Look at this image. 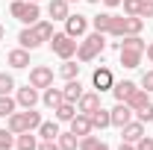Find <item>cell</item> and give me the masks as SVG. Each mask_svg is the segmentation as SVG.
<instances>
[{
  "instance_id": "cell-30",
  "label": "cell",
  "mask_w": 153,
  "mask_h": 150,
  "mask_svg": "<svg viewBox=\"0 0 153 150\" xmlns=\"http://www.w3.org/2000/svg\"><path fill=\"white\" fill-rule=\"evenodd\" d=\"M33 30L38 33L41 41H50V38H53V21H36V24H33Z\"/></svg>"
},
{
  "instance_id": "cell-47",
  "label": "cell",
  "mask_w": 153,
  "mask_h": 150,
  "mask_svg": "<svg viewBox=\"0 0 153 150\" xmlns=\"http://www.w3.org/2000/svg\"><path fill=\"white\" fill-rule=\"evenodd\" d=\"M88 3H103V0H88Z\"/></svg>"
},
{
  "instance_id": "cell-38",
  "label": "cell",
  "mask_w": 153,
  "mask_h": 150,
  "mask_svg": "<svg viewBox=\"0 0 153 150\" xmlns=\"http://www.w3.org/2000/svg\"><path fill=\"white\" fill-rule=\"evenodd\" d=\"M135 150H153V135H144L135 141Z\"/></svg>"
},
{
  "instance_id": "cell-19",
  "label": "cell",
  "mask_w": 153,
  "mask_h": 150,
  "mask_svg": "<svg viewBox=\"0 0 153 150\" xmlns=\"http://www.w3.org/2000/svg\"><path fill=\"white\" fill-rule=\"evenodd\" d=\"M59 121H41V127H38V138L41 141H56L59 138Z\"/></svg>"
},
{
  "instance_id": "cell-21",
  "label": "cell",
  "mask_w": 153,
  "mask_h": 150,
  "mask_svg": "<svg viewBox=\"0 0 153 150\" xmlns=\"http://www.w3.org/2000/svg\"><path fill=\"white\" fill-rule=\"evenodd\" d=\"M88 118H91V127H94V130H106V127H112V115H109V109H103V106L94 109Z\"/></svg>"
},
{
  "instance_id": "cell-33",
  "label": "cell",
  "mask_w": 153,
  "mask_h": 150,
  "mask_svg": "<svg viewBox=\"0 0 153 150\" xmlns=\"http://www.w3.org/2000/svg\"><path fill=\"white\" fill-rule=\"evenodd\" d=\"M12 147H15V132L9 127H3L0 130V150H12Z\"/></svg>"
},
{
  "instance_id": "cell-40",
  "label": "cell",
  "mask_w": 153,
  "mask_h": 150,
  "mask_svg": "<svg viewBox=\"0 0 153 150\" xmlns=\"http://www.w3.org/2000/svg\"><path fill=\"white\" fill-rule=\"evenodd\" d=\"M138 18H153V0H144V3H141V12H138Z\"/></svg>"
},
{
  "instance_id": "cell-35",
  "label": "cell",
  "mask_w": 153,
  "mask_h": 150,
  "mask_svg": "<svg viewBox=\"0 0 153 150\" xmlns=\"http://www.w3.org/2000/svg\"><path fill=\"white\" fill-rule=\"evenodd\" d=\"M24 115H27V130H38L41 127V115L36 109H24Z\"/></svg>"
},
{
  "instance_id": "cell-9",
  "label": "cell",
  "mask_w": 153,
  "mask_h": 150,
  "mask_svg": "<svg viewBox=\"0 0 153 150\" xmlns=\"http://www.w3.org/2000/svg\"><path fill=\"white\" fill-rule=\"evenodd\" d=\"M109 115H112V127H118V130H121V127H127V124L133 121L135 112L127 106V103H115V109H109Z\"/></svg>"
},
{
  "instance_id": "cell-3",
  "label": "cell",
  "mask_w": 153,
  "mask_h": 150,
  "mask_svg": "<svg viewBox=\"0 0 153 150\" xmlns=\"http://www.w3.org/2000/svg\"><path fill=\"white\" fill-rule=\"evenodd\" d=\"M47 44H50V50L65 62V59H74V56H76V44H79V41L71 38L68 33H53V38H50Z\"/></svg>"
},
{
  "instance_id": "cell-15",
  "label": "cell",
  "mask_w": 153,
  "mask_h": 150,
  "mask_svg": "<svg viewBox=\"0 0 153 150\" xmlns=\"http://www.w3.org/2000/svg\"><path fill=\"white\" fill-rule=\"evenodd\" d=\"M71 132L74 135H88V132H94V127H91V118L82 112L74 115V121H71Z\"/></svg>"
},
{
  "instance_id": "cell-27",
  "label": "cell",
  "mask_w": 153,
  "mask_h": 150,
  "mask_svg": "<svg viewBox=\"0 0 153 150\" xmlns=\"http://www.w3.org/2000/svg\"><path fill=\"white\" fill-rule=\"evenodd\" d=\"M56 144H59L62 150H76V147H79V135H74L71 130H68V132H59Z\"/></svg>"
},
{
  "instance_id": "cell-14",
  "label": "cell",
  "mask_w": 153,
  "mask_h": 150,
  "mask_svg": "<svg viewBox=\"0 0 153 150\" xmlns=\"http://www.w3.org/2000/svg\"><path fill=\"white\" fill-rule=\"evenodd\" d=\"M135 88H138V85H135L133 79H115L112 94H115V100H118V103H124V100H127V97H130Z\"/></svg>"
},
{
  "instance_id": "cell-6",
  "label": "cell",
  "mask_w": 153,
  "mask_h": 150,
  "mask_svg": "<svg viewBox=\"0 0 153 150\" xmlns=\"http://www.w3.org/2000/svg\"><path fill=\"white\" fill-rule=\"evenodd\" d=\"M65 33L71 38H82L88 33V18L79 15V12H76V15H68V18H65Z\"/></svg>"
},
{
  "instance_id": "cell-31",
  "label": "cell",
  "mask_w": 153,
  "mask_h": 150,
  "mask_svg": "<svg viewBox=\"0 0 153 150\" xmlns=\"http://www.w3.org/2000/svg\"><path fill=\"white\" fill-rule=\"evenodd\" d=\"M141 30H144V18L127 15V33H124V36H141Z\"/></svg>"
},
{
  "instance_id": "cell-48",
  "label": "cell",
  "mask_w": 153,
  "mask_h": 150,
  "mask_svg": "<svg viewBox=\"0 0 153 150\" xmlns=\"http://www.w3.org/2000/svg\"><path fill=\"white\" fill-rule=\"evenodd\" d=\"M33 3H41V0H33Z\"/></svg>"
},
{
  "instance_id": "cell-22",
  "label": "cell",
  "mask_w": 153,
  "mask_h": 150,
  "mask_svg": "<svg viewBox=\"0 0 153 150\" xmlns=\"http://www.w3.org/2000/svg\"><path fill=\"white\" fill-rule=\"evenodd\" d=\"M6 127H9V130L15 132V135H21V132H27V115L15 109V112H12L9 118H6Z\"/></svg>"
},
{
  "instance_id": "cell-36",
  "label": "cell",
  "mask_w": 153,
  "mask_h": 150,
  "mask_svg": "<svg viewBox=\"0 0 153 150\" xmlns=\"http://www.w3.org/2000/svg\"><path fill=\"white\" fill-rule=\"evenodd\" d=\"M141 3H144V0H121L124 15H138V12H141Z\"/></svg>"
},
{
  "instance_id": "cell-5",
  "label": "cell",
  "mask_w": 153,
  "mask_h": 150,
  "mask_svg": "<svg viewBox=\"0 0 153 150\" xmlns=\"http://www.w3.org/2000/svg\"><path fill=\"white\" fill-rule=\"evenodd\" d=\"M91 85H94V91H112L115 85V76H112V68H106V65H100L94 68V74H91Z\"/></svg>"
},
{
  "instance_id": "cell-18",
  "label": "cell",
  "mask_w": 153,
  "mask_h": 150,
  "mask_svg": "<svg viewBox=\"0 0 153 150\" xmlns=\"http://www.w3.org/2000/svg\"><path fill=\"white\" fill-rule=\"evenodd\" d=\"M82 91H85V88H82V82H79V76H76V79H68V82H65L62 97H65L68 103H76V100L82 97Z\"/></svg>"
},
{
  "instance_id": "cell-7",
  "label": "cell",
  "mask_w": 153,
  "mask_h": 150,
  "mask_svg": "<svg viewBox=\"0 0 153 150\" xmlns=\"http://www.w3.org/2000/svg\"><path fill=\"white\" fill-rule=\"evenodd\" d=\"M15 100H18L21 109H36V103L41 100V94H38V88H33V85L27 82L24 88H18V91H15Z\"/></svg>"
},
{
  "instance_id": "cell-1",
  "label": "cell",
  "mask_w": 153,
  "mask_h": 150,
  "mask_svg": "<svg viewBox=\"0 0 153 150\" xmlns=\"http://www.w3.org/2000/svg\"><path fill=\"white\" fill-rule=\"evenodd\" d=\"M106 50V33H85L82 41L76 44V62H94Z\"/></svg>"
},
{
  "instance_id": "cell-20",
  "label": "cell",
  "mask_w": 153,
  "mask_h": 150,
  "mask_svg": "<svg viewBox=\"0 0 153 150\" xmlns=\"http://www.w3.org/2000/svg\"><path fill=\"white\" fill-rule=\"evenodd\" d=\"M53 112H56V121H59V124H71V121H74V115H76V103H68V100H62V103H59Z\"/></svg>"
},
{
  "instance_id": "cell-49",
  "label": "cell",
  "mask_w": 153,
  "mask_h": 150,
  "mask_svg": "<svg viewBox=\"0 0 153 150\" xmlns=\"http://www.w3.org/2000/svg\"><path fill=\"white\" fill-rule=\"evenodd\" d=\"M68 3H74V0H68Z\"/></svg>"
},
{
  "instance_id": "cell-32",
  "label": "cell",
  "mask_w": 153,
  "mask_h": 150,
  "mask_svg": "<svg viewBox=\"0 0 153 150\" xmlns=\"http://www.w3.org/2000/svg\"><path fill=\"white\" fill-rule=\"evenodd\" d=\"M97 147H100V138H97L94 132L79 135V147H76V150H97Z\"/></svg>"
},
{
  "instance_id": "cell-13",
  "label": "cell",
  "mask_w": 153,
  "mask_h": 150,
  "mask_svg": "<svg viewBox=\"0 0 153 150\" xmlns=\"http://www.w3.org/2000/svg\"><path fill=\"white\" fill-rule=\"evenodd\" d=\"M118 59H121V65H124V68H130V71H133V68L141 65L144 53H141V50H130V47H121V50H118Z\"/></svg>"
},
{
  "instance_id": "cell-39",
  "label": "cell",
  "mask_w": 153,
  "mask_h": 150,
  "mask_svg": "<svg viewBox=\"0 0 153 150\" xmlns=\"http://www.w3.org/2000/svg\"><path fill=\"white\" fill-rule=\"evenodd\" d=\"M141 88H144V91H153V68L144 71V76H141Z\"/></svg>"
},
{
  "instance_id": "cell-17",
  "label": "cell",
  "mask_w": 153,
  "mask_h": 150,
  "mask_svg": "<svg viewBox=\"0 0 153 150\" xmlns=\"http://www.w3.org/2000/svg\"><path fill=\"white\" fill-rule=\"evenodd\" d=\"M6 62H9L12 68H30V50L15 47V50H9V53H6Z\"/></svg>"
},
{
  "instance_id": "cell-42",
  "label": "cell",
  "mask_w": 153,
  "mask_h": 150,
  "mask_svg": "<svg viewBox=\"0 0 153 150\" xmlns=\"http://www.w3.org/2000/svg\"><path fill=\"white\" fill-rule=\"evenodd\" d=\"M144 56H147V62L153 65V44H147V47H144Z\"/></svg>"
},
{
  "instance_id": "cell-45",
  "label": "cell",
  "mask_w": 153,
  "mask_h": 150,
  "mask_svg": "<svg viewBox=\"0 0 153 150\" xmlns=\"http://www.w3.org/2000/svg\"><path fill=\"white\" fill-rule=\"evenodd\" d=\"M3 36H6V27H3V24H0V41H3Z\"/></svg>"
},
{
  "instance_id": "cell-10",
  "label": "cell",
  "mask_w": 153,
  "mask_h": 150,
  "mask_svg": "<svg viewBox=\"0 0 153 150\" xmlns=\"http://www.w3.org/2000/svg\"><path fill=\"white\" fill-rule=\"evenodd\" d=\"M147 135V130H144V124L141 121H130L127 127H121V138L124 141H130V144H135L138 138H144Z\"/></svg>"
},
{
  "instance_id": "cell-16",
  "label": "cell",
  "mask_w": 153,
  "mask_h": 150,
  "mask_svg": "<svg viewBox=\"0 0 153 150\" xmlns=\"http://www.w3.org/2000/svg\"><path fill=\"white\" fill-rule=\"evenodd\" d=\"M124 103H127V106H130L133 112H138V109H144V106L150 103V91H144V88H135V91L130 94V97H127Z\"/></svg>"
},
{
  "instance_id": "cell-12",
  "label": "cell",
  "mask_w": 153,
  "mask_h": 150,
  "mask_svg": "<svg viewBox=\"0 0 153 150\" xmlns=\"http://www.w3.org/2000/svg\"><path fill=\"white\" fill-rule=\"evenodd\" d=\"M18 44L24 47V50H36V47H41L44 41L38 38V33L33 30V27H24V30L18 33Z\"/></svg>"
},
{
  "instance_id": "cell-26",
  "label": "cell",
  "mask_w": 153,
  "mask_h": 150,
  "mask_svg": "<svg viewBox=\"0 0 153 150\" xmlns=\"http://www.w3.org/2000/svg\"><path fill=\"white\" fill-rule=\"evenodd\" d=\"M124 33H127V15H112V27H109V33H106V36L124 38Z\"/></svg>"
},
{
  "instance_id": "cell-46",
  "label": "cell",
  "mask_w": 153,
  "mask_h": 150,
  "mask_svg": "<svg viewBox=\"0 0 153 150\" xmlns=\"http://www.w3.org/2000/svg\"><path fill=\"white\" fill-rule=\"evenodd\" d=\"M97 150H109V144H106V141H100V147H97Z\"/></svg>"
},
{
  "instance_id": "cell-11",
  "label": "cell",
  "mask_w": 153,
  "mask_h": 150,
  "mask_svg": "<svg viewBox=\"0 0 153 150\" xmlns=\"http://www.w3.org/2000/svg\"><path fill=\"white\" fill-rule=\"evenodd\" d=\"M47 15L53 21H62L65 24V18L71 15V3L68 0H47Z\"/></svg>"
},
{
  "instance_id": "cell-43",
  "label": "cell",
  "mask_w": 153,
  "mask_h": 150,
  "mask_svg": "<svg viewBox=\"0 0 153 150\" xmlns=\"http://www.w3.org/2000/svg\"><path fill=\"white\" fill-rule=\"evenodd\" d=\"M118 150H135V144H130V141H121V147Z\"/></svg>"
},
{
  "instance_id": "cell-24",
  "label": "cell",
  "mask_w": 153,
  "mask_h": 150,
  "mask_svg": "<svg viewBox=\"0 0 153 150\" xmlns=\"http://www.w3.org/2000/svg\"><path fill=\"white\" fill-rule=\"evenodd\" d=\"M62 100H65V97H62V88H53V85H47L44 94H41V103H44L47 109H56Z\"/></svg>"
},
{
  "instance_id": "cell-28",
  "label": "cell",
  "mask_w": 153,
  "mask_h": 150,
  "mask_svg": "<svg viewBox=\"0 0 153 150\" xmlns=\"http://www.w3.org/2000/svg\"><path fill=\"white\" fill-rule=\"evenodd\" d=\"M91 27H94L97 33H109V27H112V12H100L91 18Z\"/></svg>"
},
{
  "instance_id": "cell-23",
  "label": "cell",
  "mask_w": 153,
  "mask_h": 150,
  "mask_svg": "<svg viewBox=\"0 0 153 150\" xmlns=\"http://www.w3.org/2000/svg\"><path fill=\"white\" fill-rule=\"evenodd\" d=\"M15 147L18 150H38V135H33V130L15 135Z\"/></svg>"
},
{
  "instance_id": "cell-34",
  "label": "cell",
  "mask_w": 153,
  "mask_h": 150,
  "mask_svg": "<svg viewBox=\"0 0 153 150\" xmlns=\"http://www.w3.org/2000/svg\"><path fill=\"white\" fill-rule=\"evenodd\" d=\"M12 91H15V76L0 71V94H12Z\"/></svg>"
},
{
  "instance_id": "cell-29",
  "label": "cell",
  "mask_w": 153,
  "mask_h": 150,
  "mask_svg": "<svg viewBox=\"0 0 153 150\" xmlns=\"http://www.w3.org/2000/svg\"><path fill=\"white\" fill-rule=\"evenodd\" d=\"M15 109H18V100L12 94H0V118H9Z\"/></svg>"
},
{
  "instance_id": "cell-2",
  "label": "cell",
  "mask_w": 153,
  "mask_h": 150,
  "mask_svg": "<svg viewBox=\"0 0 153 150\" xmlns=\"http://www.w3.org/2000/svg\"><path fill=\"white\" fill-rule=\"evenodd\" d=\"M9 12H12V18H18L24 27H33L36 21H41V9H38V3H33V0H12Z\"/></svg>"
},
{
  "instance_id": "cell-8",
  "label": "cell",
  "mask_w": 153,
  "mask_h": 150,
  "mask_svg": "<svg viewBox=\"0 0 153 150\" xmlns=\"http://www.w3.org/2000/svg\"><path fill=\"white\" fill-rule=\"evenodd\" d=\"M94 109H100V91H82V97L76 100V112L91 115Z\"/></svg>"
},
{
  "instance_id": "cell-44",
  "label": "cell",
  "mask_w": 153,
  "mask_h": 150,
  "mask_svg": "<svg viewBox=\"0 0 153 150\" xmlns=\"http://www.w3.org/2000/svg\"><path fill=\"white\" fill-rule=\"evenodd\" d=\"M103 3H106L109 9H115V6H121V0H103Z\"/></svg>"
},
{
  "instance_id": "cell-41",
  "label": "cell",
  "mask_w": 153,
  "mask_h": 150,
  "mask_svg": "<svg viewBox=\"0 0 153 150\" xmlns=\"http://www.w3.org/2000/svg\"><path fill=\"white\" fill-rule=\"evenodd\" d=\"M38 150H62L56 141H38Z\"/></svg>"
},
{
  "instance_id": "cell-4",
  "label": "cell",
  "mask_w": 153,
  "mask_h": 150,
  "mask_svg": "<svg viewBox=\"0 0 153 150\" xmlns=\"http://www.w3.org/2000/svg\"><path fill=\"white\" fill-rule=\"evenodd\" d=\"M30 85L33 88H47V85H53V68L50 65H33L30 68Z\"/></svg>"
},
{
  "instance_id": "cell-25",
  "label": "cell",
  "mask_w": 153,
  "mask_h": 150,
  "mask_svg": "<svg viewBox=\"0 0 153 150\" xmlns=\"http://www.w3.org/2000/svg\"><path fill=\"white\" fill-rule=\"evenodd\" d=\"M79 68H82V65H76V59H65V62L59 65V76H62L65 82H68V79H76V76H79Z\"/></svg>"
},
{
  "instance_id": "cell-37",
  "label": "cell",
  "mask_w": 153,
  "mask_h": 150,
  "mask_svg": "<svg viewBox=\"0 0 153 150\" xmlns=\"http://www.w3.org/2000/svg\"><path fill=\"white\" fill-rule=\"evenodd\" d=\"M135 118H138L141 124H150V121H153V103H147L144 109H138V112H135Z\"/></svg>"
}]
</instances>
